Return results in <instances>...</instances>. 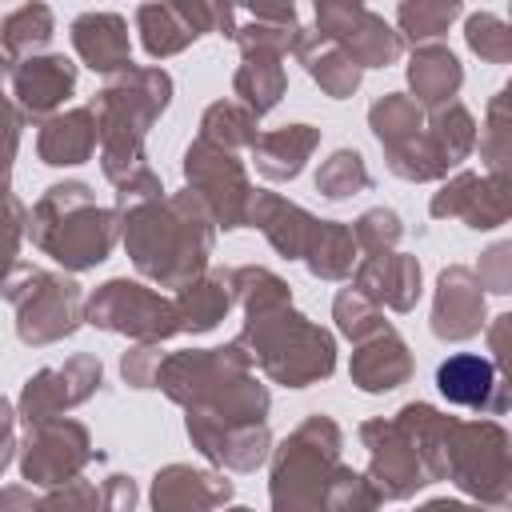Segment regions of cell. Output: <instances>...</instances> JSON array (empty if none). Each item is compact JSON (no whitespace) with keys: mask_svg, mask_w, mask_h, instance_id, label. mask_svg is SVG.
I'll return each mask as SVG.
<instances>
[{"mask_svg":"<svg viewBox=\"0 0 512 512\" xmlns=\"http://www.w3.org/2000/svg\"><path fill=\"white\" fill-rule=\"evenodd\" d=\"M492 384H496L492 360L472 356V352L448 356V360L436 368V388H440V396H448L452 404H488Z\"/></svg>","mask_w":512,"mask_h":512,"instance_id":"cell-1","label":"cell"}]
</instances>
